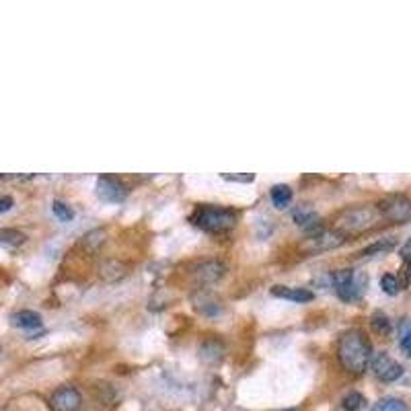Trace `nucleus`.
Returning <instances> with one entry per match:
<instances>
[{
    "label": "nucleus",
    "mask_w": 411,
    "mask_h": 411,
    "mask_svg": "<svg viewBox=\"0 0 411 411\" xmlns=\"http://www.w3.org/2000/svg\"><path fill=\"white\" fill-rule=\"evenodd\" d=\"M337 358L350 375H362L370 366L372 358V344L366 333L362 329L346 331L337 344Z\"/></svg>",
    "instance_id": "f257e3e1"
},
{
    "label": "nucleus",
    "mask_w": 411,
    "mask_h": 411,
    "mask_svg": "<svg viewBox=\"0 0 411 411\" xmlns=\"http://www.w3.org/2000/svg\"><path fill=\"white\" fill-rule=\"evenodd\" d=\"M198 229L210 235H224L237 226V212L231 208H220V206H200L191 218H189Z\"/></svg>",
    "instance_id": "f03ea898"
},
{
    "label": "nucleus",
    "mask_w": 411,
    "mask_h": 411,
    "mask_svg": "<svg viewBox=\"0 0 411 411\" xmlns=\"http://www.w3.org/2000/svg\"><path fill=\"white\" fill-rule=\"evenodd\" d=\"M379 212L377 208H370V206H354V208H348L344 210L337 220H335V229L339 233H344L346 237L348 235H358V233H364L368 229H372L377 222H379Z\"/></svg>",
    "instance_id": "7ed1b4c3"
},
{
    "label": "nucleus",
    "mask_w": 411,
    "mask_h": 411,
    "mask_svg": "<svg viewBox=\"0 0 411 411\" xmlns=\"http://www.w3.org/2000/svg\"><path fill=\"white\" fill-rule=\"evenodd\" d=\"M377 212L389 222L405 224L411 220V198L405 193H389L377 204Z\"/></svg>",
    "instance_id": "20e7f679"
},
{
    "label": "nucleus",
    "mask_w": 411,
    "mask_h": 411,
    "mask_svg": "<svg viewBox=\"0 0 411 411\" xmlns=\"http://www.w3.org/2000/svg\"><path fill=\"white\" fill-rule=\"evenodd\" d=\"M333 288L337 292V296L344 302H352L356 300L362 292H364V277L354 274V270H337L331 275Z\"/></svg>",
    "instance_id": "39448f33"
},
{
    "label": "nucleus",
    "mask_w": 411,
    "mask_h": 411,
    "mask_svg": "<svg viewBox=\"0 0 411 411\" xmlns=\"http://www.w3.org/2000/svg\"><path fill=\"white\" fill-rule=\"evenodd\" d=\"M346 243V235L339 233L337 229H319L317 233L308 235L304 241V249L310 253H323V251H331L337 249Z\"/></svg>",
    "instance_id": "423d86ee"
},
{
    "label": "nucleus",
    "mask_w": 411,
    "mask_h": 411,
    "mask_svg": "<svg viewBox=\"0 0 411 411\" xmlns=\"http://www.w3.org/2000/svg\"><path fill=\"white\" fill-rule=\"evenodd\" d=\"M97 196L107 204H120L128 198V185L116 175H101L97 179Z\"/></svg>",
    "instance_id": "0eeeda50"
},
{
    "label": "nucleus",
    "mask_w": 411,
    "mask_h": 411,
    "mask_svg": "<svg viewBox=\"0 0 411 411\" xmlns=\"http://www.w3.org/2000/svg\"><path fill=\"white\" fill-rule=\"evenodd\" d=\"M370 368H372L375 377L383 383H395L403 375V366L397 360H393L387 352L375 354L370 358Z\"/></svg>",
    "instance_id": "6e6552de"
},
{
    "label": "nucleus",
    "mask_w": 411,
    "mask_h": 411,
    "mask_svg": "<svg viewBox=\"0 0 411 411\" xmlns=\"http://www.w3.org/2000/svg\"><path fill=\"white\" fill-rule=\"evenodd\" d=\"M229 272V266L224 262H218V260H208V262H200L193 272H191V277L196 284L200 286H212L216 284L218 280H222L224 275Z\"/></svg>",
    "instance_id": "1a4fd4ad"
},
{
    "label": "nucleus",
    "mask_w": 411,
    "mask_h": 411,
    "mask_svg": "<svg viewBox=\"0 0 411 411\" xmlns=\"http://www.w3.org/2000/svg\"><path fill=\"white\" fill-rule=\"evenodd\" d=\"M83 405V395L74 387H62L54 391L50 399V408L54 411H78Z\"/></svg>",
    "instance_id": "9d476101"
},
{
    "label": "nucleus",
    "mask_w": 411,
    "mask_h": 411,
    "mask_svg": "<svg viewBox=\"0 0 411 411\" xmlns=\"http://www.w3.org/2000/svg\"><path fill=\"white\" fill-rule=\"evenodd\" d=\"M99 277L107 284H116L120 280H124L126 275L130 274V266L122 260H116V257H109V260H103L99 264Z\"/></svg>",
    "instance_id": "9b49d317"
},
{
    "label": "nucleus",
    "mask_w": 411,
    "mask_h": 411,
    "mask_svg": "<svg viewBox=\"0 0 411 411\" xmlns=\"http://www.w3.org/2000/svg\"><path fill=\"white\" fill-rule=\"evenodd\" d=\"M292 218H294L296 226H300L306 235H313V233H317L319 229H323V226H321V216H319L313 208H308V206H298V208H294V210H292Z\"/></svg>",
    "instance_id": "f8f14e48"
},
{
    "label": "nucleus",
    "mask_w": 411,
    "mask_h": 411,
    "mask_svg": "<svg viewBox=\"0 0 411 411\" xmlns=\"http://www.w3.org/2000/svg\"><path fill=\"white\" fill-rule=\"evenodd\" d=\"M198 354H200V360H202V362H208V364L220 362L222 356H224V344L218 341V339H214V337H208V339L202 341Z\"/></svg>",
    "instance_id": "ddd939ff"
},
{
    "label": "nucleus",
    "mask_w": 411,
    "mask_h": 411,
    "mask_svg": "<svg viewBox=\"0 0 411 411\" xmlns=\"http://www.w3.org/2000/svg\"><path fill=\"white\" fill-rule=\"evenodd\" d=\"M272 296L292 300V302H310L315 298V294L308 288H290V286H274Z\"/></svg>",
    "instance_id": "4468645a"
},
{
    "label": "nucleus",
    "mask_w": 411,
    "mask_h": 411,
    "mask_svg": "<svg viewBox=\"0 0 411 411\" xmlns=\"http://www.w3.org/2000/svg\"><path fill=\"white\" fill-rule=\"evenodd\" d=\"M10 323L14 325V327H19V329H27V331H31V329H39L41 327V317L35 313V310H19V313H14L12 317H10Z\"/></svg>",
    "instance_id": "2eb2a0df"
},
{
    "label": "nucleus",
    "mask_w": 411,
    "mask_h": 411,
    "mask_svg": "<svg viewBox=\"0 0 411 411\" xmlns=\"http://www.w3.org/2000/svg\"><path fill=\"white\" fill-rule=\"evenodd\" d=\"M193 302H196V308H198L202 315H208V317H212V315H216V313L220 310L218 300H216L212 294H208L206 290L196 292V294H193Z\"/></svg>",
    "instance_id": "dca6fc26"
},
{
    "label": "nucleus",
    "mask_w": 411,
    "mask_h": 411,
    "mask_svg": "<svg viewBox=\"0 0 411 411\" xmlns=\"http://www.w3.org/2000/svg\"><path fill=\"white\" fill-rule=\"evenodd\" d=\"M105 241H107L105 229H95V231L87 233V235L83 237V247H85L89 253H95V251H99V249L105 245Z\"/></svg>",
    "instance_id": "f3484780"
},
{
    "label": "nucleus",
    "mask_w": 411,
    "mask_h": 411,
    "mask_svg": "<svg viewBox=\"0 0 411 411\" xmlns=\"http://www.w3.org/2000/svg\"><path fill=\"white\" fill-rule=\"evenodd\" d=\"M270 196H272V202H274V206L277 210H284L290 202H292V189H290V185H284V183H277L272 187V191H270Z\"/></svg>",
    "instance_id": "a211bd4d"
},
{
    "label": "nucleus",
    "mask_w": 411,
    "mask_h": 411,
    "mask_svg": "<svg viewBox=\"0 0 411 411\" xmlns=\"http://www.w3.org/2000/svg\"><path fill=\"white\" fill-rule=\"evenodd\" d=\"M395 247H397V241H395V239H381V241H377V243L368 245V247H366V249L362 251V255H364V257L385 255V253L393 251Z\"/></svg>",
    "instance_id": "6ab92c4d"
},
{
    "label": "nucleus",
    "mask_w": 411,
    "mask_h": 411,
    "mask_svg": "<svg viewBox=\"0 0 411 411\" xmlns=\"http://www.w3.org/2000/svg\"><path fill=\"white\" fill-rule=\"evenodd\" d=\"M27 241V235L17 229H0V243L8 247H21Z\"/></svg>",
    "instance_id": "aec40b11"
},
{
    "label": "nucleus",
    "mask_w": 411,
    "mask_h": 411,
    "mask_svg": "<svg viewBox=\"0 0 411 411\" xmlns=\"http://www.w3.org/2000/svg\"><path fill=\"white\" fill-rule=\"evenodd\" d=\"M370 411H410L408 403L403 399H397V397H387L383 401H379Z\"/></svg>",
    "instance_id": "412c9836"
},
{
    "label": "nucleus",
    "mask_w": 411,
    "mask_h": 411,
    "mask_svg": "<svg viewBox=\"0 0 411 411\" xmlns=\"http://www.w3.org/2000/svg\"><path fill=\"white\" fill-rule=\"evenodd\" d=\"M370 325H372V329L379 335H389L391 333V319L385 313H375L372 319H370Z\"/></svg>",
    "instance_id": "4be33fe9"
},
{
    "label": "nucleus",
    "mask_w": 411,
    "mask_h": 411,
    "mask_svg": "<svg viewBox=\"0 0 411 411\" xmlns=\"http://www.w3.org/2000/svg\"><path fill=\"white\" fill-rule=\"evenodd\" d=\"M366 405V399H364V395H360V393H348L346 397H344V401H341V408L346 411H358L362 410Z\"/></svg>",
    "instance_id": "5701e85b"
},
{
    "label": "nucleus",
    "mask_w": 411,
    "mask_h": 411,
    "mask_svg": "<svg viewBox=\"0 0 411 411\" xmlns=\"http://www.w3.org/2000/svg\"><path fill=\"white\" fill-rule=\"evenodd\" d=\"M381 288H383V292H385V294H389V296L399 294V290H401L399 277H397L395 274H385L383 277H381Z\"/></svg>",
    "instance_id": "b1692460"
},
{
    "label": "nucleus",
    "mask_w": 411,
    "mask_h": 411,
    "mask_svg": "<svg viewBox=\"0 0 411 411\" xmlns=\"http://www.w3.org/2000/svg\"><path fill=\"white\" fill-rule=\"evenodd\" d=\"M52 210H54L56 218H60V222H70V220L74 218V210H72L66 202L56 200V202L52 204Z\"/></svg>",
    "instance_id": "393cba45"
},
{
    "label": "nucleus",
    "mask_w": 411,
    "mask_h": 411,
    "mask_svg": "<svg viewBox=\"0 0 411 411\" xmlns=\"http://www.w3.org/2000/svg\"><path fill=\"white\" fill-rule=\"evenodd\" d=\"M399 348H401V352L411 358V325H408L405 329H403V333H401V341H399Z\"/></svg>",
    "instance_id": "a878e982"
},
{
    "label": "nucleus",
    "mask_w": 411,
    "mask_h": 411,
    "mask_svg": "<svg viewBox=\"0 0 411 411\" xmlns=\"http://www.w3.org/2000/svg\"><path fill=\"white\" fill-rule=\"evenodd\" d=\"M401 260L411 266V239H408V243L401 247Z\"/></svg>",
    "instance_id": "bb28decb"
},
{
    "label": "nucleus",
    "mask_w": 411,
    "mask_h": 411,
    "mask_svg": "<svg viewBox=\"0 0 411 411\" xmlns=\"http://www.w3.org/2000/svg\"><path fill=\"white\" fill-rule=\"evenodd\" d=\"M226 181H245V183H249V181H253V175H222Z\"/></svg>",
    "instance_id": "cd10ccee"
},
{
    "label": "nucleus",
    "mask_w": 411,
    "mask_h": 411,
    "mask_svg": "<svg viewBox=\"0 0 411 411\" xmlns=\"http://www.w3.org/2000/svg\"><path fill=\"white\" fill-rule=\"evenodd\" d=\"M12 204H14V202H12L10 196H2V198H0V212H8V210L12 208Z\"/></svg>",
    "instance_id": "c85d7f7f"
},
{
    "label": "nucleus",
    "mask_w": 411,
    "mask_h": 411,
    "mask_svg": "<svg viewBox=\"0 0 411 411\" xmlns=\"http://www.w3.org/2000/svg\"><path fill=\"white\" fill-rule=\"evenodd\" d=\"M408 280L411 282V266H410V270H408Z\"/></svg>",
    "instance_id": "c756f323"
},
{
    "label": "nucleus",
    "mask_w": 411,
    "mask_h": 411,
    "mask_svg": "<svg viewBox=\"0 0 411 411\" xmlns=\"http://www.w3.org/2000/svg\"><path fill=\"white\" fill-rule=\"evenodd\" d=\"M286 411H294V410H286Z\"/></svg>",
    "instance_id": "7c9ffc66"
}]
</instances>
